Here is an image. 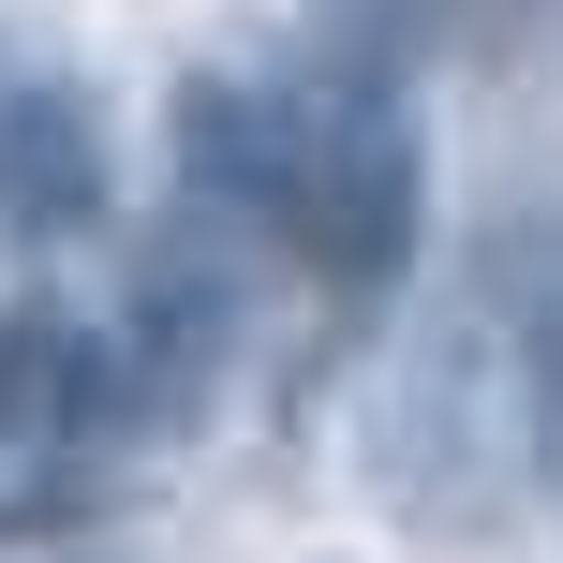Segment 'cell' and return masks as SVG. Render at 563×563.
Masks as SVG:
<instances>
[{"instance_id": "obj_4", "label": "cell", "mask_w": 563, "mask_h": 563, "mask_svg": "<svg viewBox=\"0 0 563 563\" xmlns=\"http://www.w3.org/2000/svg\"><path fill=\"white\" fill-rule=\"evenodd\" d=\"M75 430H89V341L59 311H0V475L75 460Z\"/></svg>"}, {"instance_id": "obj_2", "label": "cell", "mask_w": 563, "mask_h": 563, "mask_svg": "<svg viewBox=\"0 0 563 563\" xmlns=\"http://www.w3.org/2000/svg\"><path fill=\"white\" fill-rule=\"evenodd\" d=\"M253 208L327 282H356V297L400 282V253H416V134H400L386 75H327V89H297V104H267Z\"/></svg>"}, {"instance_id": "obj_3", "label": "cell", "mask_w": 563, "mask_h": 563, "mask_svg": "<svg viewBox=\"0 0 563 563\" xmlns=\"http://www.w3.org/2000/svg\"><path fill=\"white\" fill-rule=\"evenodd\" d=\"M104 208V119L75 89H15L0 104V253H59Z\"/></svg>"}, {"instance_id": "obj_1", "label": "cell", "mask_w": 563, "mask_h": 563, "mask_svg": "<svg viewBox=\"0 0 563 563\" xmlns=\"http://www.w3.org/2000/svg\"><path fill=\"white\" fill-rule=\"evenodd\" d=\"M534 445H549V386H534L505 311H445L400 356L386 416H371V475H386V505L416 534H489L519 505V475H534Z\"/></svg>"}]
</instances>
